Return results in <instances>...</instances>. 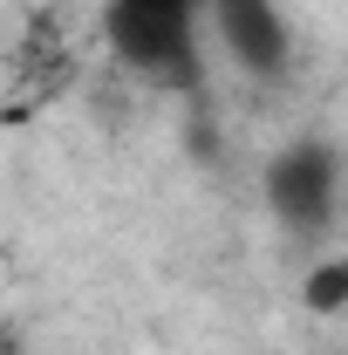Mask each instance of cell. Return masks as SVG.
<instances>
[{
	"mask_svg": "<svg viewBox=\"0 0 348 355\" xmlns=\"http://www.w3.org/2000/svg\"><path fill=\"white\" fill-rule=\"evenodd\" d=\"M301 301H307V314H348V260H342V253L307 266Z\"/></svg>",
	"mask_w": 348,
	"mask_h": 355,
	"instance_id": "4",
	"label": "cell"
},
{
	"mask_svg": "<svg viewBox=\"0 0 348 355\" xmlns=\"http://www.w3.org/2000/svg\"><path fill=\"white\" fill-rule=\"evenodd\" d=\"M205 14H212V28L225 35V48H232L246 69L273 76V69L287 62V21H280L273 0H212Z\"/></svg>",
	"mask_w": 348,
	"mask_h": 355,
	"instance_id": "3",
	"label": "cell"
},
{
	"mask_svg": "<svg viewBox=\"0 0 348 355\" xmlns=\"http://www.w3.org/2000/svg\"><path fill=\"white\" fill-rule=\"evenodd\" d=\"M335 198H342V157L321 144V137H301L287 144L273 164H266V205L287 232H321L335 219Z\"/></svg>",
	"mask_w": 348,
	"mask_h": 355,
	"instance_id": "1",
	"label": "cell"
},
{
	"mask_svg": "<svg viewBox=\"0 0 348 355\" xmlns=\"http://www.w3.org/2000/svg\"><path fill=\"white\" fill-rule=\"evenodd\" d=\"M0 355H14V349H0Z\"/></svg>",
	"mask_w": 348,
	"mask_h": 355,
	"instance_id": "5",
	"label": "cell"
},
{
	"mask_svg": "<svg viewBox=\"0 0 348 355\" xmlns=\"http://www.w3.org/2000/svg\"><path fill=\"white\" fill-rule=\"evenodd\" d=\"M205 7L212 0H116L110 7V35H116V48L137 69H177Z\"/></svg>",
	"mask_w": 348,
	"mask_h": 355,
	"instance_id": "2",
	"label": "cell"
}]
</instances>
